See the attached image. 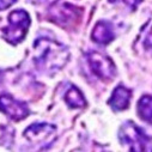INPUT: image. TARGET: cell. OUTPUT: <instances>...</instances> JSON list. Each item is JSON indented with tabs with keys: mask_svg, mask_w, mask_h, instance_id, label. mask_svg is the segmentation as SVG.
<instances>
[{
	"mask_svg": "<svg viewBox=\"0 0 152 152\" xmlns=\"http://www.w3.org/2000/svg\"><path fill=\"white\" fill-rule=\"evenodd\" d=\"M69 52L62 43L40 37L34 42V62L41 72L52 74L61 69L68 61Z\"/></svg>",
	"mask_w": 152,
	"mask_h": 152,
	"instance_id": "cell-1",
	"label": "cell"
},
{
	"mask_svg": "<svg viewBox=\"0 0 152 152\" xmlns=\"http://www.w3.org/2000/svg\"><path fill=\"white\" fill-rule=\"evenodd\" d=\"M120 141L128 146L131 151H147L150 150V145L152 139L134 122L127 121L125 122L119 132Z\"/></svg>",
	"mask_w": 152,
	"mask_h": 152,
	"instance_id": "cell-2",
	"label": "cell"
},
{
	"mask_svg": "<svg viewBox=\"0 0 152 152\" xmlns=\"http://www.w3.org/2000/svg\"><path fill=\"white\" fill-rule=\"evenodd\" d=\"M9 24L3 29L5 40L12 45H17L24 40L30 25V17L24 10H15L9 17Z\"/></svg>",
	"mask_w": 152,
	"mask_h": 152,
	"instance_id": "cell-3",
	"label": "cell"
},
{
	"mask_svg": "<svg viewBox=\"0 0 152 152\" xmlns=\"http://www.w3.org/2000/svg\"><path fill=\"white\" fill-rule=\"evenodd\" d=\"M55 133H56L55 126L46 122H39L30 125L24 131V137L28 139V141H30L36 146L47 147L54 141Z\"/></svg>",
	"mask_w": 152,
	"mask_h": 152,
	"instance_id": "cell-4",
	"label": "cell"
},
{
	"mask_svg": "<svg viewBox=\"0 0 152 152\" xmlns=\"http://www.w3.org/2000/svg\"><path fill=\"white\" fill-rule=\"evenodd\" d=\"M88 64L92 71V73L97 78L102 80H111L116 74L115 65L110 58L99 53V52H90L86 55Z\"/></svg>",
	"mask_w": 152,
	"mask_h": 152,
	"instance_id": "cell-5",
	"label": "cell"
},
{
	"mask_svg": "<svg viewBox=\"0 0 152 152\" xmlns=\"http://www.w3.org/2000/svg\"><path fill=\"white\" fill-rule=\"evenodd\" d=\"M80 9L75 7L65 1H56L49 7V18L52 22L61 25L68 26L80 18Z\"/></svg>",
	"mask_w": 152,
	"mask_h": 152,
	"instance_id": "cell-6",
	"label": "cell"
},
{
	"mask_svg": "<svg viewBox=\"0 0 152 152\" xmlns=\"http://www.w3.org/2000/svg\"><path fill=\"white\" fill-rule=\"evenodd\" d=\"M0 110L15 121H20L29 115L26 103L16 99L9 94L0 95Z\"/></svg>",
	"mask_w": 152,
	"mask_h": 152,
	"instance_id": "cell-7",
	"label": "cell"
},
{
	"mask_svg": "<svg viewBox=\"0 0 152 152\" xmlns=\"http://www.w3.org/2000/svg\"><path fill=\"white\" fill-rule=\"evenodd\" d=\"M91 37L96 43H99V45L110 43L114 40V37H115L113 24L107 22V20H99L95 25L92 34H91Z\"/></svg>",
	"mask_w": 152,
	"mask_h": 152,
	"instance_id": "cell-8",
	"label": "cell"
},
{
	"mask_svg": "<svg viewBox=\"0 0 152 152\" xmlns=\"http://www.w3.org/2000/svg\"><path fill=\"white\" fill-rule=\"evenodd\" d=\"M131 96H132V91L129 89L125 88L124 85H119L113 91L111 97L109 99V104L115 111L125 110L129 105Z\"/></svg>",
	"mask_w": 152,
	"mask_h": 152,
	"instance_id": "cell-9",
	"label": "cell"
},
{
	"mask_svg": "<svg viewBox=\"0 0 152 152\" xmlns=\"http://www.w3.org/2000/svg\"><path fill=\"white\" fill-rule=\"evenodd\" d=\"M65 102L71 108H83L86 102L82 91L74 85H71L65 92Z\"/></svg>",
	"mask_w": 152,
	"mask_h": 152,
	"instance_id": "cell-10",
	"label": "cell"
},
{
	"mask_svg": "<svg viewBox=\"0 0 152 152\" xmlns=\"http://www.w3.org/2000/svg\"><path fill=\"white\" fill-rule=\"evenodd\" d=\"M138 114L140 119L152 124V96H142L139 99Z\"/></svg>",
	"mask_w": 152,
	"mask_h": 152,
	"instance_id": "cell-11",
	"label": "cell"
},
{
	"mask_svg": "<svg viewBox=\"0 0 152 152\" xmlns=\"http://www.w3.org/2000/svg\"><path fill=\"white\" fill-rule=\"evenodd\" d=\"M110 1H111V3H116V1L122 3V4H125L126 6H128V7H131L132 10H134V9L139 5L140 0H110Z\"/></svg>",
	"mask_w": 152,
	"mask_h": 152,
	"instance_id": "cell-12",
	"label": "cell"
},
{
	"mask_svg": "<svg viewBox=\"0 0 152 152\" xmlns=\"http://www.w3.org/2000/svg\"><path fill=\"white\" fill-rule=\"evenodd\" d=\"M16 1H17V0H0V11L9 9V7L12 6Z\"/></svg>",
	"mask_w": 152,
	"mask_h": 152,
	"instance_id": "cell-13",
	"label": "cell"
},
{
	"mask_svg": "<svg viewBox=\"0 0 152 152\" xmlns=\"http://www.w3.org/2000/svg\"><path fill=\"white\" fill-rule=\"evenodd\" d=\"M145 47L146 48H152V28L148 31L147 37H146V40H145Z\"/></svg>",
	"mask_w": 152,
	"mask_h": 152,
	"instance_id": "cell-14",
	"label": "cell"
},
{
	"mask_svg": "<svg viewBox=\"0 0 152 152\" xmlns=\"http://www.w3.org/2000/svg\"><path fill=\"white\" fill-rule=\"evenodd\" d=\"M30 1H31V3H36V4H37V3H43V1H46V0H30Z\"/></svg>",
	"mask_w": 152,
	"mask_h": 152,
	"instance_id": "cell-15",
	"label": "cell"
},
{
	"mask_svg": "<svg viewBox=\"0 0 152 152\" xmlns=\"http://www.w3.org/2000/svg\"><path fill=\"white\" fill-rule=\"evenodd\" d=\"M3 80V75H1V73H0V82Z\"/></svg>",
	"mask_w": 152,
	"mask_h": 152,
	"instance_id": "cell-16",
	"label": "cell"
}]
</instances>
